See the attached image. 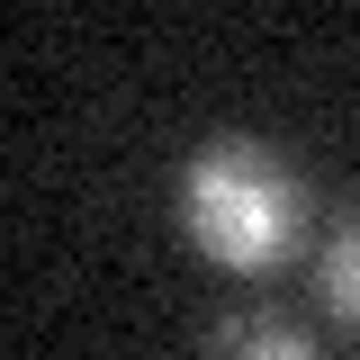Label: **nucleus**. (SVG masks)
<instances>
[{"label": "nucleus", "mask_w": 360, "mask_h": 360, "mask_svg": "<svg viewBox=\"0 0 360 360\" xmlns=\"http://www.w3.org/2000/svg\"><path fill=\"white\" fill-rule=\"evenodd\" d=\"M189 225H198V243L234 270H262L279 243H288V180L270 172L262 153H207L198 172H189Z\"/></svg>", "instance_id": "obj_1"}, {"label": "nucleus", "mask_w": 360, "mask_h": 360, "mask_svg": "<svg viewBox=\"0 0 360 360\" xmlns=\"http://www.w3.org/2000/svg\"><path fill=\"white\" fill-rule=\"evenodd\" d=\"M324 297H333V315H352V324H360V225H352V234H333V262H324Z\"/></svg>", "instance_id": "obj_2"}, {"label": "nucleus", "mask_w": 360, "mask_h": 360, "mask_svg": "<svg viewBox=\"0 0 360 360\" xmlns=\"http://www.w3.org/2000/svg\"><path fill=\"white\" fill-rule=\"evenodd\" d=\"M234 360H307V352H297L288 333H270V324H262V333H243V342H234Z\"/></svg>", "instance_id": "obj_3"}]
</instances>
